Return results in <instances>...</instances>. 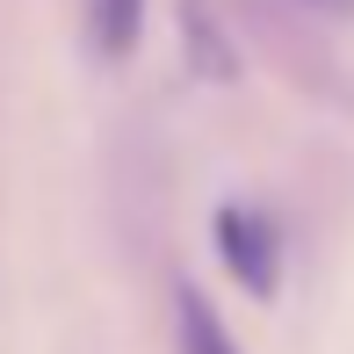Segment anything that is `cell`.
<instances>
[{
    "label": "cell",
    "mask_w": 354,
    "mask_h": 354,
    "mask_svg": "<svg viewBox=\"0 0 354 354\" xmlns=\"http://www.w3.org/2000/svg\"><path fill=\"white\" fill-rule=\"evenodd\" d=\"M210 232H217L224 275L246 289L253 304H275V289H282V232H275V217L261 203H217Z\"/></svg>",
    "instance_id": "cell-1"
},
{
    "label": "cell",
    "mask_w": 354,
    "mask_h": 354,
    "mask_svg": "<svg viewBox=\"0 0 354 354\" xmlns=\"http://www.w3.org/2000/svg\"><path fill=\"white\" fill-rule=\"evenodd\" d=\"M174 340H181V354H239V340L224 333L217 304L203 297V289H174Z\"/></svg>",
    "instance_id": "cell-2"
},
{
    "label": "cell",
    "mask_w": 354,
    "mask_h": 354,
    "mask_svg": "<svg viewBox=\"0 0 354 354\" xmlns=\"http://www.w3.org/2000/svg\"><path fill=\"white\" fill-rule=\"evenodd\" d=\"M145 37V0H94V51L102 58H131Z\"/></svg>",
    "instance_id": "cell-3"
}]
</instances>
